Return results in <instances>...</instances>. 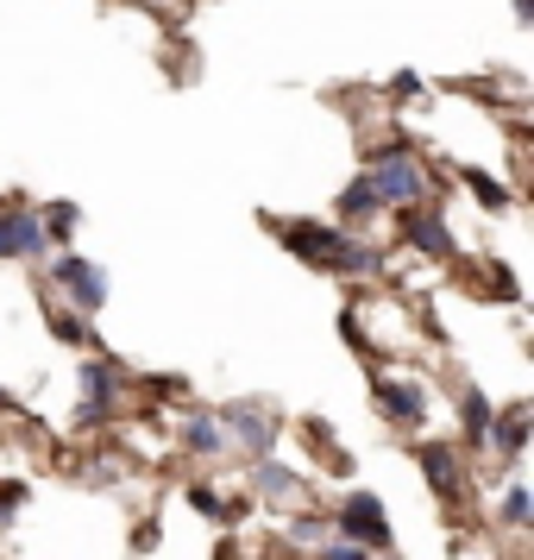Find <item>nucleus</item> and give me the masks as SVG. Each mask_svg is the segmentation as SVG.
<instances>
[{"instance_id": "nucleus-21", "label": "nucleus", "mask_w": 534, "mask_h": 560, "mask_svg": "<svg viewBox=\"0 0 534 560\" xmlns=\"http://www.w3.org/2000/svg\"><path fill=\"white\" fill-rule=\"evenodd\" d=\"M465 189H472L484 208H509V189L497 177H484V171H465Z\"/></svg>"}, {"instance_id": "nucleus-13", "label": "nucleus", "mask_w": 534, "mask_h": 560, "mask_svg": "<svg viewBox=\"0 0 534 560\" xmlns=\"http://www.w3.org/2000/svg\"><path fill=\"white\" fill-rule=\"evenodd\" d=\"M177 447L189 459H227L221 416H214V409H182V416H177Z\"/></svg>"}, {"instance_id": "nucleus-4", "label": "nucleus", "mask_w": 534, "mask_h": 560, "mask_svg": "<svg viewBox=\"0 0 534 560\" xmlns=\"http://www.w3.org/2000/svg\"><path fill=\"white\" fill-rule=\"evenodd\" d=\"M328 523H333L340 541H353L365 555H383V548H390V510H383L378 491H346V498L333 504Z\"/></svg>"}, {"instance_id": "nucleus-5", "label": "nucleus", "mask_w": 534, "mask_h": 560, "mask_svg": "<svg viewBox=\"0 0 534 560\" xmlns=\"http://www.w3.org/2000/svg\"><path fill=\"white\" fill-rule=\"evenodd\" d=\"M214 416H221V434H227V454H246V459L277 454V441H283V416L277 409L227 404V409H214Z\"/></svg>"}, {"instance_id": "nucleus-22", "label": "nucleus", "mask_w": 534, "mask_h": 560, "mask_svg": "<svg viewBox=\"0 0 534 560\" xmlns=\"http://www.w3.org/2000/svg\"><path fill=\"white\" fill-rule=\"evenodd\" d=\"M315 560H378V555H365V548H353V541H340V535H333V541L315 548Z\"/></svg>"}, {"instance_id": "nucleus-14", "label": "nucleus", "mask_w": 534, "mask_h": 560, "mask_svg": "<svg viewBox=\"0 0 534 560\" xmlns=\"http://www.w3.org/2000/svg\"><path fill=\"white\" fill-rule=\"evenodd\" d=\"M252 498H264V504H296V510H302V504H308V485H302V472H289L277 454H264V459H252Z\"/></svg>"}, {"instance_id": "nucleus-24", "label": "nucleus", "mask_w": 534, "mask_h": 560, "mask_svg": "<svg viewBox=\"0 0 534 560\" xmlns=\"http://www.w3.org/2000/svg\"><path fill=\"white\" fill-rule=\"evenodd\" d=\"M515 26H534V0H515Z\"/></svg>"}, {"instance_id": "nucleus-1", "label": "nucleus", "mask_w": 534, "mask_h": 560, "mask_svg": "<svg viewBox=\"0 0 534 560\" xmlns=\"http://www.w3.org/2000/svg\"><path fill=\"white\" fill-rule=\"evenodd\" d=\"M271 233L302 265H315V271H340V278H378V271H390L383 265V246L353 240V233H340L333 221H271Z\"/></svg>"}, {"instance_id": "nucleus-12", "label": "nucleus", "mask_w": 534, "mask_h": 560, "mask_svg": "<svg viewBox=\"0 0 534 560\" xmlns=\"http://www.w3.org/2000/svg\"><path fill=\"white\" fill-rule=\"evenodd\" d=\"M333 214H340V221H333L340 233H353V240H365V233L378 228V221L390 214V208L378 202V189H371L365 177H353L346 189H340V202H333Z\"/></svg>"}, {"instance_id": "nucleus-8", "label": "nucleus", "mask_w": 534, "mask_h": 560, "mask_svg": "<svg viewBox=\"0 0 534 560\" xmlns=\"http://www.w3.org/2000/svg\"><path fill=\"white\" fill-rule=\"evenodd\" d=\"M529 434H534V409L529 404H509L497 409V422H490V454H497V472H484V479L497 485V479H515L522 472V454H529Z\"/></svg>"}, {"instance_id": "nucleus-6", "label": "nucleus", "mask_w": 534, "mask_h": 560, "mask_svg": "<svg viewBox=\"0 0 534 560\" xmlns=\"http://www.w3.org/2000/svg\"><path fill=\"white\" fill-rule=\"evenodd\" d=\"M51 290L63 296V308H76L82 322L107 308V271L95 265V258H82V253H57L51 258Z\"/></svg>"}, {"instance_id": "nucleus-18", "label": "nucleus", "mask_w": 534, "mask_h": 560, "mask_svg": "<svg viewBox=\"0 0 534 560\" xmlns=\"http://www.w3.org/2000/svg\"><path fill=\"white\" fill-rule=\"evenodd\" d=\"M38 228H45V240H51V246H63V240L82 228V208L76 202H45V208H38Z\"/></svg>"}, {"instance_id": "nucleus-7", "label": "nucleus", "mask_w": 534, "mask_h": 560, "mask_svg": "<svg viewBox=\"0 0 534 560\" xmlns=\"http://www.w3.org/2000/svg\"><path fill=\"white\" fill-rule=\"evenodd\" d=\"M371 404H378V416L396 434H422V429H428V390H422L415 378L378 372V378H371Z\"/></svg>"}, {"instance_id": "nucleus-11", "label": "nucleus", "mask_w": 534, "mask_h": 560, "mask_svg": "<svg viewBox=\"0 0 534 560\" xmlns=\"http://www.w3.org/2000/svg\"><path fill=\"white\" fill-rule=\"evenodd\" d=\"M396 233H403L428 265H459V240H453V228H447L440 208H408L403 221H396Z\"/></svg>"}, {"instance_id": "nucleus-10", "label": "nucleus", "mask_w": 534, "mask_h": 560, "mask_svg": "<svg viewBox=\"0 0 534 560\" xmlns=\"http://www.w3.org/2000/svg\"><path fill=\"white\" fill-rule=\"evenodd\" d=\"M415 466L428 472L434 498H447V504H459V498L472 491V466H465V454H459L453 441H422V447H415Z\"/></svg>"}, {"instance_id": "nucleus-9", "label": "nucleus", "mask_w": 534, "mask_h": 560, "mask_svg": "<svg viewBox=\"0 0 534 560\" xmlns=\"http://www.w3.org/2000/svg\"><path fill=\"white\" fill-rule=\"evenodd\" d=\"M0 258H13V265H51V240L38 228V208H0Z\"/></svg>"}, {"instance_id": "nucleus-3", "label": "nucleus", "mask_w": 534, "mask_h": 560, "mask_svg": "<svg viewBox=\"0 0 534 560\" xmlns=\"http://www.w3.org/2000/svg\"><path fill=\"white\" fill-rule=\"evenodd\" d=\"M82 397H76V429L82 434H102L114 416H120V404H127V390H132V372L120 365V359H107V353H88L82 359Z\"/></svg>"}, {"instance_id": "nucleus-2", "label": "nucleus", "mask_w": 534, "mask_h": 560, "mask_svg": "<svg viewBox=\"0 0 534 560\" xmlns=\"http://www.w3.org/2000/svg\"><path fill=\"white\" fill-rule=\"evenodd\" d=\"M358 177L378 189L383 208H396V214H408V208H428L434 196V171L428 158L415 152L408 139H383V145H371V158H365V171Z\"/></svg>"}, {"instance_id": "nucleus-19", "label": "nucleus", "mask_w": 534, "mask_h": 560, "mask_svg": "<svg viewBox=\"0 0 534 560\" xmlns=\"http://www.w3.org/2000/svg\"><path fill=\"white\" fill-rule=\"evenodd\" d=\"M51 334L63 340V347H88L95 334H88V322H82L76 308H63V303H51Z\"/></svg>"}, {"instance_id": "nucleus-20", "label": "nucleus", "mask_w": 534, "mask_h": 560, "mask_svg": "<svg viewBox=\"0 0 534 560\" xmlns=\"http://www.w3.org/2000/svg\"><path fill=\"white\" fill-rule=\"evenodd\" d=\"M26 498H32V485H26V479H0V529H13V523H20Z\"/></svg>"}, {"instance_id": "nucleus-23", "label": "nucleus", "mask_w": 534, "mask_h": 560, "mask_svg": "<svg viewBox=\"0 0 534 560\" xmlns=\"http://www.w3.org/2000/svg\"><path fill=\"white\" fill-rule=\"evenodd\" d=\"M132 548H139V555H152V548H157V523H145V529L132 535Z\"/></svg>"}, {"instance_id": "nucleus-25", "label": "nucleus", "mask_w": 534, "mask_h": 560, "mask_svg": "<svg viewBox=\"0 0 534 560\" xmlns=\"http://www.w3.org/2000/svg\"><path fill=\"white\" fill-rule=\"evenodd\" d=\"M0 416H7V390H0Z\"/></svg>"}, {"instance_id": "nucleus-16", "label": "nucleus", "mask_w": 534, "mask_h": 560, "mask_svg": "<svg viewBox=\"0 0 534 560\" xmlns=\"http://www.w3.org/2000/svg\"><path fill=\"white\" fill-rule=\"evenodd\" d=\"M283 541H289V548H308V555H315L321 541H333V523L321 516V510H289V516H283Z\"/></svg>"}, {"instance_id": "nucleus-17", "label": "nucleus", "mask_w": 534, "mask_h": 560, "mask_svg": "<svg viewBox=\"0 0 534 560\" xmlns=\"http://www.w3.org/2000/svg\"><path fill=\"white\" fill-rule=\"evenodd\" d=\"M529 516H534V491H529L522 479H503V504H497V523H503L509 535H529V529H534Z\"/></svg>"}, {"instance_id": "nucleus-15", "label": "nucleus", "mask_w": 534, "mask_h": 560, "mask_svg": "<svg viewBox=\"0 0 534 560\" xmlns=\"http://www.w3.org/2000/svg\"><path fill=\"white\" fill-rule=\"evenodd\" d=\"M490 422H497V404L484 397L478 384H459V429H465V447H484V441H490Z\"/></svg>"}]
</instances>
